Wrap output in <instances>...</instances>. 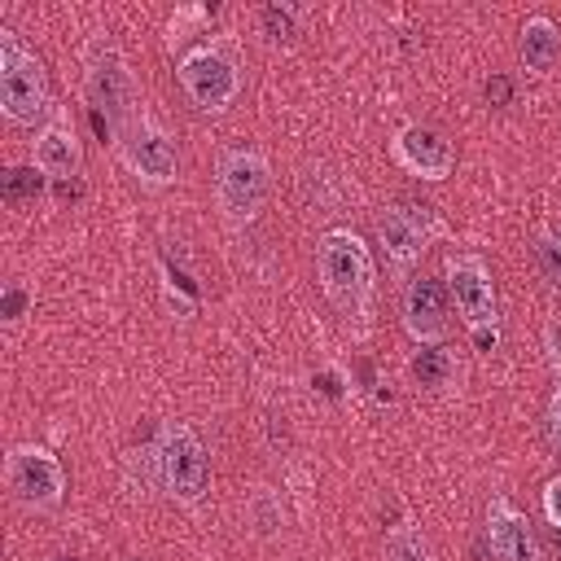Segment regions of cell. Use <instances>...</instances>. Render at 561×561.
Returning <instances> with one entry per match:
<instances>
[{
  "mask_svg": "<svg viewBox=\"0 0 561 561\" xmlns=\"http://www.w3.org/2000/svg\"><path fill=\"white\" fill-rule=\"evenodd\" d=\"M539 504H543V517H548V522L561 530V473H557V478H548V486H543Z\"/></svg>",
  "mask_w": 561,
  "mask_h": 561,
  "instance_id": "cell-22",
  "label": "cell"
},
{
  "mask_svg": "<svg viewBox=\"0 0 561 561\" xmlns=\"http://www.w3.org/2000/svg\"><path fill=\"white\" fill-rule=\"evenodd\" d=\"M548 430H552V438H557V447H561V377H557V390H552V399H548Z\"/></svg>",
  "mask_w": 561,
  "mask_h": 561,
  "instance_id": "cell-25",
  "label": "cell"
},
{
  "mask_svg": "<svg viewBox=\"0 0 561 561\" xmlns=\"http://www.w3.org/2000/svg\"><path fill=\"white\" fill-rule=\"evenodd\" d=\"M539 263L552 289H561V232H543L539 237Z\"/></svg>",
  "mask_w": 561,
  "mask_h": 561,
  "instance_id": "cell-21",
  "label": "cell"
},
{
  "mask_svg": "<svg viewBox=\"0 0 561 561\" xmlns=\"http://www.w3.org/2000/svg\"><path fill=\"white\" fill-rule=\"evenodd\" d=\"M31 162H35L48 180H75V175L83 171V140H79L75 118H70L61 105H53V114L35 127Z\"/></svg>",
  "mask_w": 561,
  "mask_h": 561,
  "instance_id": "cell-12",
  "label": "cell"
},
{
  "mask_svg": "<svg viewBox=\"0 0 561 561\" xmlns=\"http://www.w3.org/2000/svg\"><path fill=\"white\" fill-rule=\"evenodd\" d=\"M377 237L390 254L394 267H412L421 263V254L430 250V241L443 237V219L430 206H412V202H394L377 215Z\"/></svg>",
  "mask_w": 561,
  "mask_h": 561,
  "instance_id": "cell-10",
  "label": "cell"
},
{
  "mask_svg": "<svg viewBox=\"0 0 561 561\" xmlns=\"http://www.w3.org/2000/svg\"><path fill=\"white\" fill-rule=\"evenodd\" d=\"M508 92H513V88H508V79H491V83H486V101H491V105L508 101Z\"/></svg>",
  "mask_w": 561,
  "mask_h": 561,
  "instance_id": "cell-26",
  "label": "cell"
},
{
  "mask_svg": "<svg viewBox=\"0 0 561 561\" xmlns=\"http://www.w3.org/2000/svg\"><path fill=\"white\" fill-rule=\"evenodd\" d=\"M543 346H548V359H552V368L561 373V320H552V324L543 329Z\"/></svg>",
  "mask_w": 561,
  "mask_h": 561,
  "instance_id": "cell-24",
  "label": "cell"
},
{
  "mask_svg": "<svg viewBox=\"0 0 561 561\" xmlns=\"http://www.w3.org/2000/svg\"><path fill=\"white\" fill-rule=\"evenodd\" d=\"M259 26H263L267 44H294V35H298V13H294L289 4H267V9H259Z\"/></svg>",
  "mask_w": 561,
  "mask_h": 561,
  "instance_id": "cell-18",
  "label": "cell"
},
{
  "mask_svg": "<svg viewBox=\"0 0 561 561\" xmlns=\"http://www.w3.org/2000/svg\"><path fill=\"white\" fill-rule=\"evenodd\" d=\"M83 96L88 110L96 114V127L110 131V140L123 131V123L140 110L136 75L114 39H92L83 53Z\"/></svg>",
  "mask_w": 561,
  "mask_h": 561,
  "instance_id": "cell-2",
  "label": "cell"
},
{
  "mask_svg": "<svg viewBox=\"0 0 561 561\" xmlns=\"http://www.w3.org/2000/svg\"><path fill=\"white\" fill-rule=\"evenodd\" d=\"M0 114L13 127H35L53 114L44 61L9 26L0 31Z\"/></svg>",
  "mask_w": 561,
  "mask_h": 561,
  "instance_id": "cell-5",
  "label": "cell"
},
{
  "mask_svg": "<svg viewBox=\"0 0 561 561\" xmlns=\"http://www.w3.org/2000/svg\"><path fill=\"white\" fill-rule=\"evenodd\" d=\"M4 486L31 513H53L66 500V469L39 443H18L4 456Z\"/></svg>",
  "mask_w": 561,
  "mask_h": 561,
  "instance_id": "cell-9",
  "label": "cell"
},
{
  "mask_svg": "<svg viewBox=\"0 0 561 561\" xmlns=\"http://www.w3.org/2000/svg\"><path fill=\"white\" fill-rule=\"evenodd\" d=\"M153 482L175 500V504H197L210 491V460L193 425L184 421H162L153 434Z\"/></svg>",
  "mask_w": 561,
  "mask_h": 561,
  "instance_id": "cell-4",
  "label": "cell"
},
{
  "mask_svg": "<svg viewBox=\"0 0 561 561\" xmlns=\"http://www.w3.org/2000/svg\"><path fill=\"white\" fill-rule=\"evenodd\" d=\"M44 188V171L35 167V162H26V167H9L4 171V193L18 202V197H35Z\"/></svg>",
  "mask_w": 561,
  "mask_h": 561,
  "instance_id": "cell-19",
  "label": "cell"
},
{
  "mask_svg": "<svg viewBox=\"0 0 561 561\" xmlns=\"http://www.w3.org/2000/svg\"><path fill=\"white\" fill-rule=\"evenodd\" d=\"M443 280H447V298L456 307V316L465 320V329L473 333L478 351H495L500 342V302H495V280L482 254L473 250H451L443 263Z\"/></svg>",
  "mask_w": 561,
  "mask_h": 561,
  "instance_id": "cell-3",
  "label": "cell"
},
{
  "mask_svg": "<svg viewBox=\"0 0 561 561\" xmlns=\"http://www.w3.org/2000/svg\"><path fill=\"white\" fill-rule=\"evenodd\" d=\"M316 276L324 298L351 320L368 316L373 307V289H377V267H373V250L364 245L359 232L351 228H329L316 237Z\"/></svg>",
  "mask_w": 561,
  "mask_h": 561,
  "instance_id": "cell-1",
  "label": "cell"
},
{
  "mask_svg": "<svg viewBox=\"0 0 561 561\" xmlns=\"http://www.w3.org/2000/svg\"><path fill=\"white\" fill-rule=\"evenodd\" d=\"M210 18V9H180L175 18H171V48L184 39V31H188V22H206Z\"/></svg>",
  "mask_w": 561,
  "mask_h": 561,
  "instance_id": "cell-23",
  "label": "cell"
},
{
  "mask_svg": "<svg viewBox=\"0 0 561 561\" xmlns=\"http://www.w3.org/2000/svg\"><path fill=\"white\" fill-rule=\"evenodd\" d=\"M272 197V162L259 149H224L215 158V206L228 224H254Z\"/></svg>",
  "mask_w": 561,
  "mask_h": 561,
  "instance_id": "cell-6",
  "label": "cell"
},
{
  "mask_svg": "<svg viewBox=\"0 0 561 561\" xmlns=\"http://www.w3.org/2000/svg\"><path fill=\"white\" fill-rule=\"evenodd\" d=\"M175 79L184 88V96L202 110V114H224L237 92H241V66L232 57L228 44L219 39H206V44H193L180 61H175Z\"/></svg>",
  "mask_w": 561,
  "mask_h": 561,
  "instance_id": "cell-8",
  "label": "cell"
},
{
  "mask_svg": "<svg viewBox=\"0 0 561 561\" xmlns=\"http://www.w3.org/2000/svg\"><path fill=\"white\" fill-rule=\"evenodd\" d=\"M412 377L425 386V390H447L456 381V355L447 346H421L412 355Z\"/></svg>",
  "mask_w": 561,
  "mask_h": 561,
  "instance_id": "cell-17",
  "label": "cell"
},
{
  "mask_svg": "<svg viewBox=\"0 0 561 561\" xmlns=\"http://www.w3.org/2000/svg\"><path fill=\"white\" fill-rule=\"evenodd\" d=\"M390 153L408 175H421V180H447L456 171V149L430 123H403L390 136Z\"/></svg>",
  "mask_w": 561,
  "mask_h": 561,
  "instance_id": "cell-13",
  "label": "cell"
},
{
  "mask_svg": "<svg viewBox=\"0 0 561 561\" xmlns=\"http://www.w3.org/2000/svg\"><path fill=\"white\" fill-rule=\"evenodd\" d=\"M114 149H118V162L127 167V175H136L145 188H167V184L180 180L175 136L149 110H136L123 123V131L114 136Z\"/></svg>",
  "mask_w": 561,
  "mask_h": 561,
  "instance_id": "cell-7",
  "label": "cell"
},
{
  "mask_svg": "<svg viewBox=\"0 0 561 561\" xmlns=\"http://www.w3.org/2000/svg\"><path fill=\"white\" fill-rule=\"evenodd\" d=\"M399 316H403V333L416 346H438L451 329L447 285H438L434 276H408L403 298H399Z\"/></svg>",
  "mask_w": 561,
  "mask_h": 561,
  "instance_id": "cell-11",
  "label": "cell"
},
{
  "mask_svg": "<svg viewBox=\"0 0 561 561\" xmlns=\"http://www.w3.org/2000/svg\"><path fill=\"white\" fill-rule=\"evenodd\" d=\"M381 561H438V557H434V548H430V539H425L421 526L399 522L381 539Z\"/></svg>",
  "mask_w": 561,
  "mask_h": 561,
  "instance_id": "cell-16",
  "label": "cell"
},
{
  "mask_svg": "<svg viewBox=\"0 0 561 561\" xmlns=\"http://www.w3.org/2000/svg\"><path fill=\"white\" fill-rule=\"evenodd\" d=\"M517 53H522V66L530 75H548L557 61H561V26L543 13L526 18L522 22V39H517Z\"/></svg>",
  "mask_w": 561,
  "mask_h": 561,
  "instance_id": "cell-15",
  "label": "cell"
},
{
  "mask_svg": "<svg viewBox=\"0 0 561 561\" xmlns=\"http://www.w3.org/2000/svg\"><path fill=\"white\" fill-rule=\"evenodd\" d=\"M486 543H491L495 561H548L539 535L526 522V513L513 508L504 495H495L486 504Z\"/></svg>",
  "mask_w": 561,
  "mask_h": 561,
  "instance_id": "cell-14",
  "label": "cell"
},
{
  "mask_svg": "<svg viewBox=\"0 0 561 561\" xmlns=\"http://www.w3.org/2000/svg\"><path fill=\"white\" fill-rule=\"evenodd\" d=\"M26 307H31V289H26L22 280H9L4 294H0V316H4V324H18V320L26 316Z\"/></svg>",
  "mask_w": 561,
  "mask_h": 561,
  "instance_id": "cell-20",
  "label": "cell"
}]
</instances>
